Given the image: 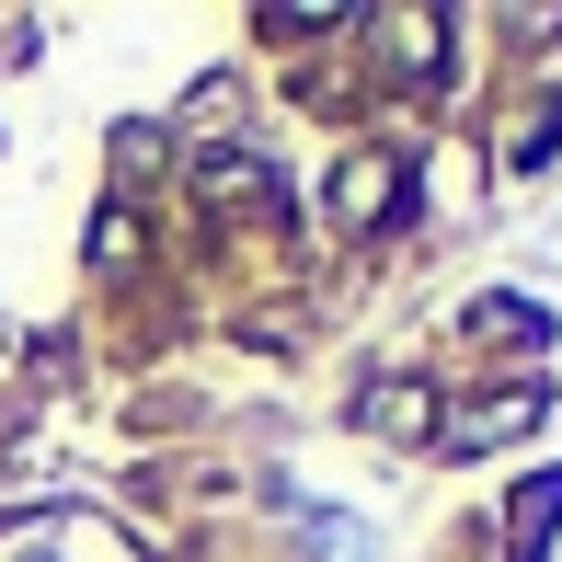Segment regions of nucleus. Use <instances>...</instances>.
Instances as JSON below:
<instances>
[{
    "label": "nucleus",
    "instance_id": "obj_1",
    "mask_svg": "<svg viewBox=\"0 0 562 562\" xmlns=\"http://www.w3.org/2000/svg\"><path fill=\"white\" fill-rule=\"evenodd\" d=\"M540 425V391H505V402H482L471 425H459V448H494V437H528Z\"/></svg>",
    "mask_w": 562,
    "mask_h": 562
},
{
    "label": "nucleus",
    "instance_id": "obj_2",
    "mask_svg": "<svg viewBox=\"0 0 562 562\" xmlns=\"http://www.w3.org/2000/svg\"><path fill=\"white\" fill-rule=\"evenodd\" d=\"M425 414H437V391H425V379H402V391H368V425H379V437H425Z\"/></svg>",
    "mask_w": 562,
    "mask_h": 562
}]
</instances>
